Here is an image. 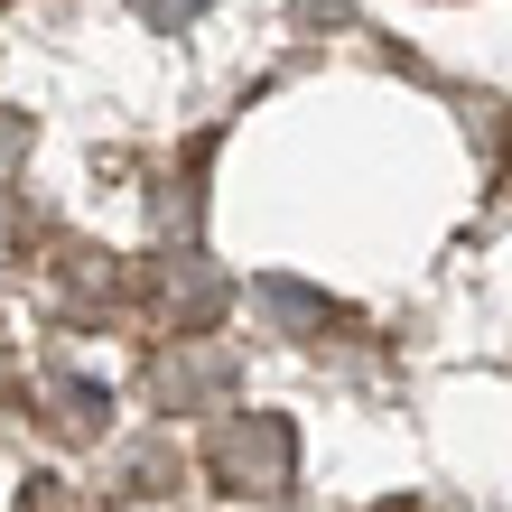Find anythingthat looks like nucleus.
<instances>
[{"mask_svg": "<svg viewBox=\"0 0 512 512\" xmlns=\"http://www.w3.org/2000/svg\"><path fill=\"white\" fill-rule=\"evenodd\" d=\"M140 19H159V28H187V19H196V0H140Z\"/></svg>", "mask_w": 512, "mask_h": 512, "instance_id": "nucleus-5", "label": "nucleus"}, {"mask_svg": "<svg viewBox=\"0 0 512 512\" xmlns=\"http://www.w3.org/2000/svg\"><path fill=\"white\" fill-rule=\"evenodd\" d=\"M168 308H177V326H187V336H205V326H215V308H224V280L205 261H177L168 270Z\"/></svg>", "mask_w": 512, "mask_h": 512, "instance_id": "nucleus-3", "label": "nucleus"}, {"mask_svg": "<svg viewBox=\"0 0 512 512\" xmlns=\"http://www.w3.org/2000/svg\"><path fill=\"white\" fill-rule=\"evenodd\" d=\"M261 308H270V317H289V326H326V317H336V308H326V298L289 289V280H261Z\"/></svg>", "mask_w": 512, "mask_h": 512, "instance_id": "nucleus-4", "label": "nucleus"}, {"mask_svg": "<svg viewBox=\"0 0 512 512\" xmlns=\"http://www.w3.org/2000/svg\"><path fill=\"white\" fill-rule=\"evenodd\" d=\"M149 391H159L168 410H187V401H224V391H233V354L196 345V336H177V354H159V373H149Z\"/></svg>", "mask_w": 512, "mask_h": 512, "instance_id": "nucleus-2", "label": "nucleus"}, {"mask_svg": "<svg viewBox=\"0 0 512 512\" xmlns=\"http://www.w3.org/2000/svg\"><path fill=\"white\" fill-rule=\"evenodd\" d=\"M205 466H215L224 494H289L298 475V429L280 410H233L215 438H205Z\"/></svg>", "mask_w": 512, "mask_h": 512, "instance_id": "nucleus-1", "label": "nucleus"}, {"mask_svg": "<svg viewBox=\"0 0 512 512\" xmlns=\"http://www.w3.org/2000/svg\"><path fill=\"white\" fill-rule=\"evenodd\" d=\"M298 10H308V19H317V10H326V19H345V0H298Z\"/></svg>", "mask_w": 512, "mask_h": 512, "instance_id": "nucleus-7", "label": "nucleus"}, {"mask_svg": "<svg viewBox=\"0 0 512 512\" xmlns=\"http://www.w3.org/2000/svg\"><path fill=\"white\" fill-rule=\"evenodd\" d=\"M19 149H28V122H19V112H0V168H10Z\"/></svg>", "mask_w": 512, "mask_h": 512, "instance_id": "nucleus-6", "label": "nucleus"}]
</instances>
